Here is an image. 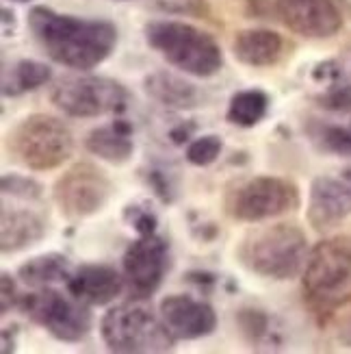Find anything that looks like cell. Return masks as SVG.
Segmentation results:
<instances>
[{"label":"cell","mask_w":351,"mask_h":354,"mask_svg":"<svg viewBox=\"0 0 351 354\" xmlns=\"http://www.w3.org/2000/svg\"><path fill=\"white\" fill-rule=\"evenodd\" d=\"M269 111V96L263 89H241L228 102L225 120L241 129L261 124Z\"/></svg>","instance_id":"cell-21"},{"label":"cell","mask_w":351,"mask_h":354,"mask_svg":"<svg viewBox=\"0 0 351 354\" xmlns=\"http://www.w3.org/2000/svg\"><path fill=\"white\" fill-rule=\"evenodd\" d=\"M85 148L94 157H98L106 163L124 165L132 159V152H134L132 124L124 118H117L111 122V124L89 131L85 137Z\"/></svg>","instance_id":"cell-17"},{"label":"cell","mask_w":351,"mask_h":354,"mask_svg":"<svg viewBox=\"0 0 351 354\" xmlns=\"http://www.w3.org/2000/svg\"><path fill=\"white\" fill-rule=\"evenodd\" d=\"M157 7L170 13H191L202 18L204 0H157Z\"/></svg>","instance_id":"cell-30"},{"label":"cell","mask_w":351,"mask_h":354,"mask_svg":"<svg viewBox=\"0 0 351 354\" xmlns=\"http://www.w3.org/2000/svg\"><path fill=\"white\" fill-rule=\"evenodd\" d=\"M113 192V180L104 170L81 161L54 180L52 200L68 222H83L109 205Z\"/></svg>","instance_id":"cell-10"},{"label":"cell","mask_w":351,"mask_h":354,"mask_svg":"<svg viewBox=\"0 0 351 354\" xmlns=\"http://www.w3.org/2000/svg\"><path fill=\"white\" fill-rule=\"evenodd\" d=\"M234 257L248 272L271 281H291L308 263L306 233L288 222L265 224L241 237Z\"/></svg>","instance_id":"cell-2"},{"label":"cell","mask_w":351,"mask_h":354,"mask_svg":"<svg viewBox=\"0 0 351 354\" xmlns=\"http://www.w3.org/2000/svg\"><path fill=\"white\" fill-rule=\"evenodd\" d=\"M299 207V189L282 176H252L225 192L223 209L239 222H267L293 213Z\"/></svg>","instance_id":"cell-7"},{"label":"cell","mask_w":351,"mask_h":354,"mask_svg":"<svg viewBox=\"0 0 351 354\" xmlns=\"http://www.w3.org/2000/svg\"><path fill=\"white\" fill-rule=\"evenodd\" d=\"M143 89L154 102L167 106V109H176V111L193 109V106H197L202 100L200 89L193 83L165 70L148 74L143 79Z\"/></svg>","instance_id":"cell-19"},{"label":"cell","mask_w":351,"mask_h":354,"mask_svg":"<svg viewBox=\"0 0 351 354\" xmlns=\"http://www.w3.org/2000/svg\"><path fill=\"white\" fill-rule=\"evenodd\" d=\"M0 187H3L5 196L24 200V203H35L43 196V185L24 174H5L0 180Z\"/></svg>","instance_id":"cell-25"},{"label":"cell","mask_w":351,"mask_h":354,"mask_svg":"<svg viewBox=\"0 0 351 354\" xmlns=\"http://www.w3.org/2000/svg\"><path fill=\"white\" fill-rule=\"evenodd\" d=\"M273 7L286 28L306 39H328L343 26L332 0H273Z\"/></svg>","instance_id":"cell-12"},{"label":"cell","mask_w":351,"mask_h":354,"mask_svg":"<svg viewBox=\"0 0 351 354\" xmlns=\"http://www.w3.org/2000/svg\"><path fill=\"white\" fill-rule=\"evenodd\" d=\"M0 311H3V315H7L13 306L20 304V296H18V289H15V281L11 279L9 272H3V276H0Z\"/></svg>","instance_id":"cell-31"},{"label":"cell","mask_w":351,"mask_h":354,"mask_svg":"<svg viewBox=\"0 0 351 354\" xmlns=\"http://www.w3.org/2000/svg\"><path fill=\"white\" fill-rule=\"evenodd\" d=\"M143 300L115 304L100 319V335L111 352L141 354L174 350V335L165 326L161 313H152Z\"/></svg>","instance_id":"cell-6"},{"label":"cell","mask_w":351,"mask_h":354,"mask_svg":"<svg viewBox=\"0 0 351 354\" xmlns=\"http://www.w3.org/2000/svg\"><path fill=\"white\" fill-rule=\"evenodd\" d=\"M74 268L61 252H48L28 259L18 268V279L26 287H50L52 283H68Z\"/></svg>","instance_id":"cell-20"},{"label":"cell","mask_w":351,"mask_h":354,"mask_svg":"<svg viewBox=\"0 0 351 354\" xmlns=\"http://www.w3.org/2000/svg\"><path fill=\"white\" fill-rule=\"evenodd\" d=\"M50 100L70 118H100L124 113L130 94L119 81L106 76H66L54 85Z\"/></svg>","instance_id":"cell-9"},{"label":"cell","mask_w":351,"mask_h":354,"mask_svg":"<svg viewBox=\"0 0 351 354\" xmlns=\"http://www.w3.org/2000/svg\"><path fill=\"white\" fill-rule=\"evenodd\" d=\"M187 281L195 283L197 287H212L217 283V276L215 274H210V272H189L187 274Z\"/></svg>","instance_id":"cell-33"},{"label":"cell","mask_w":351,"mask_h":354,"mask_svg":"<svg viewBox=\"0 0 351 354\" xmlns=\"http://www.w3.org/2000/svg\"><path fill=\"white\" fill-rule=\"evenodd\" d=\"M50 79H52L50 66H46L35 59H22L11 68V72L5 70V74H3V96L9 98V96L26 94V91L39 89Z\"/></svg>","instance_id":"cell-22"},{"label":"cell","mask_w":351,"mask_h":354,"mask_svg":"<svg viewBox=\"0 0 351 354\" xmlns=\"http://www.w3.org/2000/svg\"><path fill=\"white\" fill-rule=\"evenodd\" d=\"M237 324L252 344H261L271 335V317L261 309H241Z\"/></svg>","instance_id":"cell-23"},{"label":"cell","mask_w":351,"mask_h":354,"mask_svg":"<svg viewBox=\"0 0 351 354\" xmlns=\"http://www.w3.org/2000/svg\"><path fill=\"white\" fill-rule=\"evenodd\" d=\"M148 46L185 74L208 79L223 68V53L206 30L180 20H154L143 28Z\"/></svg>","instance_id":"cell-4"},{"label":"cell","mask_w":351,"mask_h":354,"mask_svg":"<svg viewBox=\"0 0 351 354\" xmlns=\"http://www.w3.org/2000/svg\"><path fill=\"white\" fill-rule=\"evenodd\" d=\"M124 220L139 235H154L157 233V226H159L157 213L152 211L150 207H146V205H128L124 209Z\"/></svg>","instance_id":"cell-27"},{"label":"cell","mask_w":351,"mask_h":354,"mask_svg":"<svg viewBox=\"0 0 351 354\" xmlns=\"http://www.w3.org/2000/svg\"><path fill=\"white\" fill-rule=\"evenodd\" d=\"M317 140L323 150L339 157H351V129L345 127H321Z\"/></svg>","instance_id":"cell-26"},{"label":"cell","mask_w":351,"mask_h":354,"mask_svg":"<svg viewBox=\"0 0 351 354\" xmlns=\"http://www.w3.org/2000/svg\"><path fill=\"white\" fill-rule=\"evenodd\" d=\"M28 28L54 64L81 72L104 64L117 44L115 24L57 13L43 5L28 11Z\"/></svg>","instance_id":"cell-1"},{"label":"cell","mask_w":351,"mask_h":354,"mask_svg":"<svg viewBox=\"0 0 351 354\" xmlns=\"http://www.w3.org/2000/svg\"><path fill=\"white\" fill-rule=\"evenodd\" d=\"M301 287L321 322L351 304V235L330 237L314 245L303 268Z\"/></svg>","instance_id":"cell-3"},{"label":"cell","mask_w":351,"mask_h":354,"mask_svg":"<svg viewBox=\"0 0 351 354\" xmlns=\"http://www.w3.org/2000/svg\"><path fill=\"white\" fill-rule=\"evenodd\" d=\"M146 180L152 189H154V194L159 196L161 203L170 205L174 200V189H172V183L170 178H167V174L163 170H157V167H152V170L146 174Z\"/></svg>","instance_id":"cell-29"},{"label":"cell","mask_w":351,"mask_h":354,"mask_svg":"<svg viewBox=\"0 0 351 354\" xmlns=\"http://www.w3.org/2000/svg\"><path fill=\"white\" fill-rule=\"evenodd\" d=\"M3 35L5 37L15 35V13L9 11L7 7L3 9Z\"/></svg>","instance_id":"cell-34"},{"label":"cell","mask_w":351,"mask_h":354,"mask_svg":"<svg viewBox=\"0 0 351 354\" xmlns=\"http://www.w3.org/2000/svg\"><path fill=\"white\" fill-rule=\"evenodd\" d=\"M351 215V187L332 176H317L310 183L306 218L317 233H328Z\"/></svg>","instance_id":"cell-14"},{"label":"cell","mask_w":351,"mask_h":354,"mask_svg":"<svg viewBox=\"0 0 351 354\" xmlns=\"http://www.w3.org/2000/svg\"><path fill=\"white\" fill-rule=\"evenodd\" d=\"M221 148L223 142L219 135H202L187 146V161L197 167H206L219 159Z\"/></svg>","instance_id":"cell-24"},{"label":"cell","mask_w":351,"mask_h":354,"mask_svg":"<svg viewBox=\"0 0 351 354\" xmlns=\"http://www.w3.org/2000/svg\"><path fill=\"white\" fill-rule=\"evenodd\" d=\"M349 178H351V172H349Z\"/></svg>","instance_id":"cell-38"},{"label":"cell","mask_w":351,"mask_h":354,"mask_svg":"<svg viewBox=\"0 0 351 354\" xmlns=\"http://www.w3.org/2000/svg\"><path fill=\"white\" fill-rule=\"evenodd\" d=\"M159 313L176 342L202 339L217 328L215 309L208 302L197 300L189 294H174L163 298Z\"/></svg>","instance_id":"cell-13"},{"label":"cell","mask_w":351,"mask_h":354,"mask_svg":"<svg viewBox=\"0 0 351 354\" xmlns=\"http://www.w3.org/2000/svg\"><path fill=\"white\" fill-rule=\"evenodd\" d=\"M46 235V222L30 209H3L0 222V250L3 254L22 252Z\"/></svg>","instance_id":"cell-18"},{"label":"cell","mask_w":351,"mask_h":354,"mask_svg":"<svg viewBox=\"0 0 351 354\" xmlns=\"http://www.w3.org/2000/svg\"><path fill=\"white\" fill-rule=\"evenodd\" d=\"M126 289L132 300H148L159 291L170 270V243L161 235H139L121 259Z\"/></svg>","instance_id":"cell-11"},{"label":"cell","mask_w":351,"mask_h":354,"mask_svg":"<svg viewBox=\"0 0 351 354\" xmlns=\"http://www.w3.org/2000/svg\"><path fill=\"white\" fill-rule=\"evenodd\" d=\"M13 3H30V0H13Z\"/></svg>","instance_id":"cell-36"},{"label":"cell","mask_w":351,"mask_h":354,"mask_svg":"<svg viewBox=\"0 0 351 354\" xmlns=\"http://www.w3.org/2000/svg\"><path fill=\"white\" fill-rule=\"evenodd\" d=\"M9 159L30 172H50L63 165L74 152V135L61 120L33 113L22 118L7 135Z\"/></svg>","instance_id":"cell-5"},{"label":"cell","mask_w":351,"mask_h":354,"mask_svg":"<svg viewBox=\"0 0 351 354\" xmlns=\"http://www.w3.org/2000/svg\"><path fill=\"white\" fill-rule=\"evenodd\" d=\"M319 104L330 111H351V83H332Z\"/></svg>","instance_id":"cell-28"},{"label":"cell","mask_w":351,"mask_h":354,"mask_svg":"<svg viewBox=\"0 0 351 354\" xmlns=\"http://www.w3.org/2000/svg\"><path fill=\"white\" fill-rule=\"evenodd\" d=\"M18 306L33 324L41 326L57 342L79 344L91 333V324H94L91 311L87 309L89 304L76 300L74 296L68 298L52 287H37L20 298Z\"/></svg>","instance_id":"cell-8"},{"label":"cell","mask_w":351,"mask_h":354,"mask_svg":"<svg viewBox=\"0 0 351 354\" xmlns=\"http://www.w3.org/2000/svg\"><path fill=\"white\" fill-rule=\"evenodd\" d=\"M115 3H128V0H115Z\"/></svg>","instance_id":"cell-37"},{"label":"cell","mask_w":351,"mask_h":354,"mask_svg":"<svg viewBox=\"0 0 351 354\" xmlns=\"http://www.w3.org/2000/svg\"><path fill=\"white\" fill-rule=\"evenodd\" d=\"M66 285L68 294L76 300L89 306H104L121 296V291L126 287V279L111 266L87 263L74 268Z\"/></svg>","instance_id":"cell-15"},{"label":"cell","mask_w":351,"mask_h":354,"mask_svg":"<svg viewBox=\"0 0 351 354\" xmlns=\"http://www.w3.org/2000/svg\"><path fill=\"white\" fill-rule=\"evenodd\" d=\"M343 339L351 346V322L347 324V328H345V333H343Z\"/></svg>","instance_id":"cell-35"},{"label":"cell","mask_w":351,"mask_h":354,"mask_svg":"<svg viewBox=\"0 0 351 354\" xmlns=\"http://www.w3.org/2000/svg\"><path fill=\"white\" fill-rule=\"evenodd\" d=\"M232 53L243 66L271 68L284 57V39L271 28H245L237 33Z\"/></svg>","instance_id":"cell-16"},{"label":"cell","mask_w":351,"mask_h":354,"mask_svg":"<svg viewBox=\"0 0 351 354\" xmlns=\"http://www.w3.org/2000/svg\"><path fill=\"white\" fill-rule=\"evenodd\" d=\"M195 122H180V124H176L172 131H170V140L176 144V146H182V144H187L193 133H195Z\"/></svg>","instance_id":"cell-32"}]
</instances>
